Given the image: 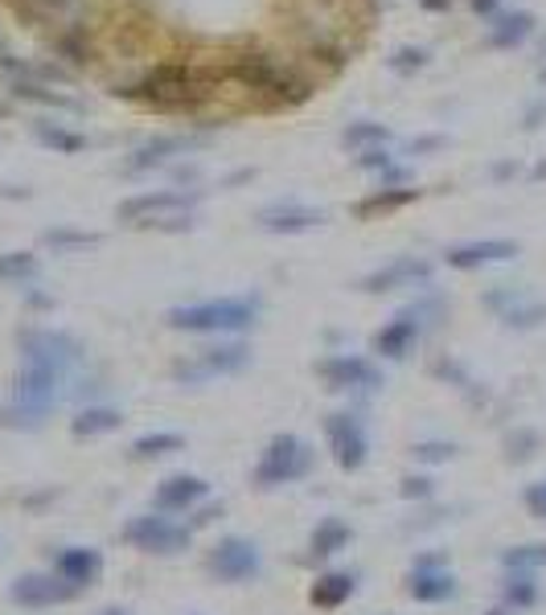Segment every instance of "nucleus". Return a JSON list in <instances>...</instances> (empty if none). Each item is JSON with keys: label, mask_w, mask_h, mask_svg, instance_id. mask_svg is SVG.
<instances>
[{"label": "nucleus", "mask_w": 546, "mask_h": 615, "mask_svg": "<svg viewBox=\"0 0 546 615\" xmlns=\"http://www.w3.org/2000/svg\"><path fill=\"white\" fill-rule=\"evenodd\" d=\"M543 45H546V38H543Z\"/></svg>", "instance_id": "nucleus-51"}, {"label": "nucleus", "mask_w": 546, "mask_h": 615, "mask_svg": "<svg viewBox=\"0 0 546 615\" xmlns=\"http://www.w3.org/2000/svg\"><path fill=\"white\" fill-rule=\"evenodd\" d=\"M358 595V574L354 571H325L316 574L313 591H308V600H313V607H321V612H337V607H345V603Z\"/></svg>", "instance_id": "nucleus-23"}, {"label": "nucleus", "mask_w": 546, "mask_h": 615, "mask_svg": "<svg viewBox=\"0 0 546 615\" xmlns=\"http://www.w3.org/2000/svg\"><path fill=\"white\" fill-rule=\"evenodd\" d=\"M538 571H510L502 583V607H510V612H531L534 603H538Z\"/></svg>", "instance_id": "nucleus-28"}, {"label": "nucleus", "mask_w": 546, "mask_h": 615, "mask_svg": "<svg viewBox=\"0 0 546 615\" xmlns=\"http://www.w3.org/2000/svg\"><path fill=\"white\" fill-rule=\"evenodd\" d=\"M538 78H543V83H546V66H543V71H538Z\"/></svg>", "instance_id": "nucleus-50"}, {"label": "nucleus", "mask_w": 546, "mask_h": 615, "mask_svg": "<svg viewBox=\"0 0 546 615\" xmlns=\"http://www.w3.org/2000/svg\"><path fill=\"white\" fill-rule=\"evenodd\" d=\"M431 275H435V267H431L428 258L419 255H399L390 258L387 267H378V272L361 275V291L366 296H382V291H402V287H423L431 284Z\"/></svg>", "instance_id": "nucleus-13"}, {"label": "nucleus", "mask_w": 546, "mask_h": 615, "mask_svg": "<svg viewBox=\"0 0 546 615\" xmlns=\"http://www.w3.org/2000/svg\"><path fill=\"white\" fill-rule=\"evenodd\" d=\"M227 74L210 71V66H193V62H157L140 74V83L115 86V99H136L153 112H198L214 99L218 83Z\"/></svg>", "instance_id": "nucleus-2"}, {"label": "nucleus", "mask_w": 546, "mask_h": 615, "mask_svg": "<svg viewBox=\"0 0 546 615\" xmlns=\"http://www.w3.org/2000/svg\"><path fill=\"white\" fill-rule=\"evenodd\" d=\"M316 378L337 394H370L382 386V370L361 353H333V358L316 361Z\"/></svg>", "instance_id": "nucleus-11"}, {"label": "nucleus", "mask_w": 546, "mask_h": 615, "mask_svg": "<svg viewBox=\"0 0 546 615\" xmlns=\"http://www.w3.org/2000/svg\"><path fill=\"white\" fill-rule=\"evenodd\" d=\"M517 172V165H510V160H505V165H497V169H493V177H497V181H505V177H514Z\"/></svg>", "instance_id": "nucleus-46"}, {"label": "nucleus", "mask_w": 546, "mask_h": 615, "mask_svg": "<svg viewBox=\"0 0 546 615\" xmlns=\"http://www.w3.org/2000/svg\"><path fill=\"white\" fill-rule=\"evenodd\" d=\"M349 542H354V530L345 526L342 517H325V521H316L313 538H308V554H313V559H333V554H342Z\"/></svg>", "instance_id": "nucleus-27"}, {"label": "nucleus", "mask_w": 546, "mask_h": 615, "mask_svg": "<svg viewBox=\"0 0 546 615\" xmlns=\"http://www.w3.org/2000/svg\"><path fill=\"white\" fill-rule=\"evenodd\" d=\"M395 165V157L387 152V144L382 148H366L358 157V169H366V172H382V169H390Z\"/></svg>", "instance_id": "nucleus-39"}, {"label": "nucleus", "mask_w": 546, "mask_h": 615, "mask_svg": "<svg viewBox=\"0 0 546 615\" xmlns=\"http://www.w3.org/2000/svg\"><path fill=\"white\" fill-rule=\"evenodd\" d=\"M543 119H546V103H534L531 112H526V128H538Z\"/></svg>", "instance_id": "nucleus-44"}, {"label": "nucleus", "mask_w": 546, "mask_h": 615, "mask_svg": "<svg viewBox=\"0 0 546 615\" xmlns=\"http://www.w3.org/2000/svg\"><path fill=\"white\" fill-rule=\"evenodd\" d=\"M531 33H534V13H526V9H514V13L493 17L485 45H493V50H514V45H522L526 38H531Z\"/></svg>", "instance_id": "nucleus-25"}, {"label": "nucleus", "mask_w": 546, "mask_h": 615, "mask_svg": "<svg viewBox=\"0 0 546 615\" xmlns=\"http://www.w3.org/2000/svg\"><path fill=\"white\" fill-rule=\"evenodd\" d=\"M29 78H38V83L45 86H71L74 74L66 71V66H57V62H29Z\"/></svg>", "instance_id": "nucleus-36"}, {"label": "nucleus", "mask_w": 546, "mask_h": 615, "mask_svg": "<svg viewBox=\"0 0 546 615\" xmlns=\"http://www.w3.org/2000/svg\"><path fill=\"white\" fill-rule=\"evenodd\" d=\"M54 50L62 54V62H71V66H91V62H95V50L86 45V38L74 25H66L62 33H57Z\"/></svg>", "instance_id": "nucleus-33"}, {"label": "nucleus", "mask_w": 546, "mask_h": 615, "mask_svg": "<svg viewBox=\"0 0 546 615\" xmlns=\"http://www.w3.org/2000/svg\"><path fill=\"white\" fill-rule=\"evenodd\" d=\"M29 131H33V140L42 144V148H50V152H57V157H78L86 148L83 131L66 128V124H54V119H33Z\"/></svg>", "instance_id": "nucleus-24"}, {"label": "nucleus", "mask_w": 546, "mask_h": 615, "mask_svg": "<svg viewBox=\"0 0 546 615\" xmlns=\"http://www.w3.org/2000/svg\"><path fill=\"white\" fill-rule=\"evenodd\" d=\"M423 13H448L452 9V0H416Z\"/></svg>", "instance_id": "nucleus-43"}, {"label": "nucleus", "mask_w": 546, "mask_h": 615, "mask_svg": "<svg viewBox=\"0 0 546 615\" xmlns=\"http://www.w3.org/2000/svg\"><path fill=\"white\" fill-rule=\"evenodd\" d=\"M0 71L9 74V78H21V74H29V62H21V57L13 54V45L0 38Z\"/></svg>", "instance_id": "nucleus-40"}, {"label": "nucleus", "mask_w": 546, "mask_h": 615, "mask_svg": "<svg viewBox=\"0 0 546 615\" xmlns=\"http://www.w3.org/2000/svg\"><path fill=\"white\" fill-rule=\"evenodd\" d=\"M313 464H316L313 444L301 439V435H292V431H284V435H275L272 444L263 447V456H259V464H255V485L263 488V492L287 488L313 473Z\"/></svg>", "instance_id": "nucleus-5"}, {"label": "nucleus", "mask_w": 546, "mask_h": 615, "mask_svg": "<svg viewBox=\"0 0 546 615\" xmlns=\"http://www.w3.org/2000/svg\"><path fill=\"white\" fill-rule=\"evenodd\" d=\"M456 574L448 571L444 559H419L407 574V595L416 603H448L456 600Z\"/></svg>", "instance_id": "nucleus-15"}, {"label": "nucleus", "mask_w": 546, "mask_h": 615, "mask_svg": "<svg viewBox=\"0 0 546 615\" xmlns=\"http://www.w3.org/2000/svg\"><path fill=\"white\" fill-rule=\"evenodd\" d=\"M502 320L510 325V329H538L546 320V304H538V300H526L522 291H517V300L510 304L502 312Z\"/></svg>", "instance_id": "nucleus-34"}, {"label": "nucleus", "mask_w": 546, "mask_h": 615, "mask_svg": "<svg viewBox=\"0 0 546 615\" xmlns=\"http://www.w3.org/2000/svg\"><path fill=\"white\" fill-rule=\"evenodd\" d=\"M124 427V415L115 406H86L71 418V435L74 439H99V435H112V431Z\"/></svg>", "instance_id": "nucleus-26"}, {"label": "nucleus", "mask_w": 546, "mask_h": 615, "mask_svg": "<svg viewBox=\"0 0 546 615\" xmlns=\"http://www.w3.org/2000/svg\"><path fill=\"white\" fill-rule=\"evenodd\" d=\"M423 198V189H370L366 198L354 205V218L358 222H374V218H387V214H399V210H407V205H416V201Z\"/></svg>", "instance_id": "nucleus-22"}, {"label": "nucleus", "mask_w": 546, "mask_h": 615, "mask_svg": "<svg viewBox=\"0 0 546 615\" xmlns=\"http://www.w3.org/2000/svg\"><path fill=\"white\" fill-rule=\"evenodd\" d=\"M198 201H201V189H153V193H136V198L119 201L115 218H119L124 226L153 230L157 222H165V218L189 214Z\"/></svg>", "instance_id": "nucleus-7"}, {"label": "nucleus", "mask_w": 546, "mask_h": 615, "mask_svg": "<svg viewBox=\"0 0 546 615\" xmlns=\"http://www.w3.org/2000/svg\"><path fill=\"white\" fill-rule=\"evenodd\" d=\"M390 140V128L387 124H374V119H358V124H349L342 131V144L345 148H354V152H366V148H382Z\"/></svg>", "instance_id": "nucleus-32"}, {"label": "nucleus", "mask_w": 546, "mask_h": 615, "mask_svg": "<svg viewBox=\"0 0 546 615\" xmlns=\"http://www.w3.org/2000/svg\"><path fill=\"white\" fill-rule=\"evenodd\" d=\"M42 243L57 255H74V251H91V246H99V234H91V230H71V226H54L42 234Z\"/></svg>", "instance_id": "nucleus-31"}, {"label": "nucleus", "mask_w": 546, "mask_h": 615, "mask_svg": "<svg viewBox=\"0 0 546 615\" xmlns=\"http://www.w3.org/2000/svg\"><path fill=\"white\" fill-rule=\"evenodd\" d=\"M325 444H329V456L342 473H361L366 459H370L366 418L354 415V411H333V415H325Z\"/></svg>", "instance_id": "nucleus-9"}, {"label": "nucleus", "mask_w": 546, "mask_h": 615, "mask_svg": "<svg viewBox=\"0 0 546 615\" xmlns=\"http://www.w3.org/2000/svg\"><path fill=\"white\" fill-rule=\"evenodd\" d=\"M251 361V349L239 341L230 344H210V349H198L189 358L172 361V378L186 382V386H201V382H214V378H227V373L246 370Z\"/></svg>", "instance_id": "nucleus-10"}, {"label": "nucleus", "mask_w": 546, "mask_h": 615, "mask_svg": "<svg viewBox=\"0 0 546 615\" xmlns=\"http://www.w3.org/2000/svg\"><path fill=\"white\" fill-rule=\"evenodd\" d=\"M435 488H431V480L428 476H407L402 480V497H431Z\"/></svg>", "instance_id": "nucleus-42"}, {"label": "nucleus", "mask_w": 546, "mask_h": 615, "mask_svg": "<svg viewBox=\"0 0 546 615\" xmlns=\"http://www.w3.org/2000/svg\"><path fill=\"white\" fill-rule=\"evenodd\" d=\"M411 452H416V459H423V464H444V459L456 456V447L440 444V439H431V444H416Z\"/></svg>", "instance_id": "nucleus-37"}, {"label": "nucleus", "mask_w": 546, "mask_h": 615, "mask_svg": "<svg viewBox=\"0 0 546 615\" xmlns=\"http://www.w3.org/2000/svg\"><path fill=\"white\" fill-rule=\"evenodd\" d=\"M419 337H423V316H419L416 308H407V312H395L382 329L374 332L370 349L382 361H407L416 353Z\"/></svg>", "instance_id": "nucleus-14"}, {"label": "nucleus", "mask_w": 546, "mask_h": 615, "mask_svg": "<svg viewBox=\"0 0 546 615\" xmlns=\"http://www.w3.org/2000/svg\"><path fill=\"white\" fill-rule=\"evenodd\" d=\"M531 177H534V181H546V160H543V165H534Z\"/></svg>", "instance_id": "nucleus-47"}, {"label": "nucleus", "mask_w": 546, "mask_h": 615, "mask_svg": "<svg viewBox=\"0 0 546 615\" xmlns=\"http://www.w3.org/2000/svg\"><path fill=\"white\" fill-rule=\"evenodd\" d=\"M9 600L25 612H45V607H62V603L78 600V591L62 583L54 571H25L9 583Z\"/></svg>", "instance_id": "nucleus-12"}, {"label": "nucleus", "mask_w": 546, "mask_h": 615, "mask_svg": "<svg viewBox=\"0 0 546 615\" xmlns=\"http://www.w3.org/2000/svg\"><path fill=\"white\" fill-rule=\"evenodd\" d=\"M263 300L259 296H218V300H198V304H177L165 312V325L177 332H246L255 329Z\"/></svg>", "instance_id": "nucleus-4"}, {"label": "nucleus", "mask_w": 546, "mask_h": 615, "mask_svg": "<svg viewBox=\"0 0 546 615\" xmlns=\"http://www.w3.org/2000/svg\"><path fill=\"white\" fill-rule=\"evenodd\" d=\"M469 4H473V13H481V17H489L497 9V0H469Z\"/></svg>", "instance_id": "nucleus-45"}, {"label": "nucleus", "mask_w": 546, "mask_h": 615, "mask_svg": "<svg viewBox=\"0 0 546 615\" xmlns=\"http://www.w3.org/2000/svg\"><path fill=\"white\" fill-rule=\"evenodd\" d=\"M193 144H198V136H153V140H144L140 148L124 160V172L160 169V165H169L172 157H186Z\"/></svg>", "instance_id": "nucleus-20"}, {"label": "nucleus", "mask_w": 546, "mask_h": 615, "mask_svg": "<svg viewBox=\"0 0 546 615\" xmlns=\"http://www.w3.org/2000/svg\"><path fill=\"white\" fill-rule=\"evenodd\" d=\"M428 62H431V54L423 50V45H399V50L387 57L390 74H399V78H416V74L423 71Z\"/></svg>", "instance_id": "nucleus-35"}, {"label": "nucleus", "mask_w": 546, "mask_h": 615, "mask_svg": "<svg viewBox=\"0 0 546 615\" xmlns=\"http://www.w3.org/2000/svg\"><path fill=\"white\" fill-rule=\"evenodd\" d=\"M206 497H210V485H206L201 476L172 473V476H165V480L157 485V497H153V505H157V513L172 517V513H189V509H198Z\"/></svg>", "instance_id": "nucleus-18"}, {"label": "nucleus", "mask_w": 546, "mask_h": 615, "mask_svg": "<svg viewBox=\"0 0 546 615\" xmlns=\"http://www.w3.org/2000/svg\"><path fill=\"white\" fill-rule=\"evenodd\" d=\"M522 501H526L531 517L546 521V480H534V485H526V492H522Z\"/></svg>", "instance_id": "nucleus-38"}, {"label": "nucleus", "mask_w": 546, "mask_h": 615, "mask_svg": "<svg viewBox=\"0 0 546 615\" xmlns=\"http://www.w3.org/2000/svg\"><path fill=\"white\" fill-rule=\"evenodd\" d=\"M99 615H128V612H124V607H103Z\"/></svg>", "instance_id": "nucleus-48"}, {"label": "nucleus", "mask_w": 546, "mask_h": 615, "mask_svg": "<svg viewBox=\"0 0 546 615\" xmlns=\"http://www.w3.org/2000/svg\"><path fill=\"white\" fill-rule=\"evenodd\" d=\"M83 349L71 332L57 329H25L21 332V370L13 378L9 418L21 427H42L45 415L57 406L62 382L71 365H78Z\"/></svg>", "instance_id": "nucleus-1"}, {"label": "nucleus", "mask_w": 546, "mask_h": 615, "mask_svg": "<svg viewBox=\"0 0 546 615\" xmlns=\"http://www.w3.org/2000/svg\"><path fill=\"white\" fill-rule=\"evenodd\" d=\"M522 246L514 238H476V243H456L444 251V263L452 272H476V267H493V263H510L517 258Z\"/></svg>", "instance_id": "nucleus-16"}, {"label": "nucleus", "mask_w": 546, "mask_h": 615, "mask_svg": "<svg viewBox=\"0 0 546 615\" xmlns=\"http://www.w3.org/2000/svg\"><path fill=\"white\" fill-rule=\"evenodd\" d=\"M9 95L21 103H38V107H54V112H71V115H83L86 103L74 99V95H66V91H54V86L38 83V78H29V74H21V78H9Z\"/></svg>", "instance_id": "nucleus-21"}, {"label": "nucleus", "mask_w": 546, "mask_h": 615, "mask_svg": "<svg viewBox=\"0 0 546 615\" xmlns=\"http://www.w3.org/2000/svg\"><path fill=\"white\" fill-rule=\"evenodd\" d=\"M444 136H416V140H407V157H423V152H440L444 148Z\"/></svg>", "instance_id": "nucleus-41"}, {"label": "nucleus", "mask_w": 546, "mask_h": 615, "mask_svg": "<svg viewBox=\"0 0 546 615\" xmlns=\"http://www.w3.org/2000/svg\"><path fill=\"white\" fill-rule=\"evenodd\" d=\"M124 542L140 554H157V559H172V554H186L193 542V530L172 521L165 513H140L124 526Z\"/></svg>", "instance_id": "nucleus-6"}, {"label": "nucleus", "mask_w": 546, "mask_h": 615, "mask_svg": "<svg viewBox=\"0 0 546 615\" xmlns=\"http://www.w3.org/2000/svg\"><path fill=\"white\" fill-rule=\"evenodd\" d=\"M206 571L214 574L218 583H227V587H243V583L259 579V571H263V550L251 538H243V533H230V538L210 545Z\"/></svg>", "instance_id": "nucleus-8"}, {"label": "nucleus", "mask_w": 546, "mask_h": 615, "mask_svg": "<svg viewBox=\"0 0 546 615\" xmlns=\"http://www.w3.org/2000/svg\"><path fill=\"white\" fill-rule=\"evenodd\" d=\"M128 452H132V459L177 456V452H186V435H177V431H148V435H140Z\"/></svg>", "instance_id": "nucleus-29"}, {"label": "nucleus", "mask_w": 546, "mask_h": 615, "mask_svg": "<svg viewBox=\"0 0 546 615\" xmlns=\"http://www.w3.org/2000/svg\"><path fill=\"white\" fill-rule=\"evenodd\" d=\"M489 615H514V612H510V607H497V612H489Z\"/></svg>", "instance_id": "nucleus-49"}, {"label": "nucleus", "mask_w": 546, "mask_h": 615, "mask_svg": "<svg viewBox=\"0 0 546 615\" xmlns=\"http://www.w3.org/2000/svg\"><path fill=\"white\" fill-rule=\"evenodd\" d=\"M50 571L83 595L86 587H95V583H99L103 554L95 550V545H62V550L54 554V566H50Z\"/></svg>", "instance_id": "nucleus-17"}, {"label": "nucleus", "mask_w": 546, "mask_h": 615, "mask_svg": "<svg viewBox=\"0 0 546 615\" xmlns=\"http://www.w3.org/2000/svg\"><path fill=\"white\" fill-rule=\"evenodd\" d=\"M259 226L267 234H308V230L325 226V214L313 205H301V201H280V205L259 210Z\"/></svg>", "instance_id": "nucleus-19"}, {"label": "nucleus", "mask_w": 546, "mask_h": 615, "mask_svg": "<svg viewBox=\"0 0 546 615\" xmlns=\"http://www.w3.org/2000/svg\"><path fill=\"white\" fill-rule=\"evenodd\" d=\"M42 275V263L33 251H4L0 255V284H33Z\"/></svg>", "instance_id": "nucleus-30"}, {"label": "nucleus", "mask_w": 546, "mask_h": 615, "mask_svg": "<svg viewBox=\"0 0 546 615\" xmlns=\"http://www.w3.org/2000/svg\"><path fill=\"white\" fill-rule=\"evenodd\" d=\"M227 78H234L239 86H246L251 95H263L272 107H301L313 99V78H304L292 62H280L267 50H243L227 62Z\"/></svg>", "instance_id": "nucleus-3"}]
</instances>
